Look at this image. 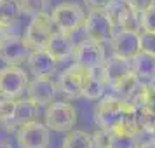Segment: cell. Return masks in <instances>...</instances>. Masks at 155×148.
I'll use <instances>...</instances> for the list:
<instances>
[{
  "label": "cell",
  "mask_w": 155,
  "mask_h": 148,
  "mask_svg": "<svg viewBox=\"0 0 155 148\" xmlns=\"http://www.w3.org/2000/svg\"><path fill=\"white\" fill-rule=\"evenodd\" d=\"M138 110L136 106L127 101L122 99L115 94L110 96H103L101 101L98 103L96 110H94V120L99 126V129H108L112 131V127L115 126V122L124 115V113H134Z\"/></svg>",
  "instance_id": "6da1fadb"
},
{
  "label": "cell",
  "mask_w": 155,
  "mask_h": 148,
  "mask_svg": "<svg viewBox=\"0 0 155 148\" xmlns=\"http://www.w3.org/2000/svg\"><path fill=\"white\" fill-rule=\"evenodd\" d=\"M115 26L117 23L108 9H91V12L87 14V19H85L84 31L89 38L105 44L113 40V37L117 33Z\"/></svg>",
  "instance_id": "7a4b0ae2"
},
{
  "label": "cell",
  "mask_w": 155,
  "mask_h": 148,
  "mask_svg": "<svg viewBox=\"0 0 155 148\" xmlns=\"http://www.w3.org/2000/svg\"><path fill=\"white\" fill-rule=\"evenodd\" d=\"M94 73L96 71H92L73 61V64L70 68H66L59 75V80H58L59 89L64 94H68L70 98H82L85 89H87V84H89V80L92 78Z\"/></svg>",
  "instance_id": "3957f363"
},
{
  "label": "cell",
  "mask_w": 155,
  "mask_h": 148,
  "mask_svg": "<svg viewBox=\"0 0 155 148\" xmlns=\"http://www.w3.org/2000/svg\"><path fill=\"white\" fill-rule=\"evenodd\" d=\"M51 16L56 23L58 30L70 33V35H75L80 28H84L85 19H87L84 9L77 4H71V2H64V4L56 5L52 9Z\"/></svg>",
  "instance_id": "277c9868"
},
{
  "label": "cell",
  "mask_w": 155,
  "mask_h": 148,
  "mask_svg": "<svg viewBox=\"0 0 155 148\" xmlns=\"http://www.w3.org/2000/svg\"><path fill=\"white\" fill-rule=\"evenodd\" d=\"M56 31L58 26L52 16L47 12H40L31 18L28 28H26V33H25V38L28 40L31 49H44Z\"/></svg>",
  "instance_id": "5b68a950"
},
{
  "label": "cell",
  "mask_w": 155,
  "mask_h": 148,
  "mask_svg": "<svg viewBox=\"0 0 155 148\" xmlns=\"http://www.w3.org/2000/svg\"><path fill=\"white\" fill-rule=\"evenodd\" d=\"M31 45L25 37H19L16 33H2V44H0V58L5 64H16L28 61L31 54Z\"/></svg>",
  "instance_id": "8992f818"
},
{
  "label": "cell",
  "mask_w": 155,
  "mask_h": 148,
  "mask_svg": "<svg viewBox=\"0 0 155 148\" xmlns=\"http://www.w3.org/2000/svg\"><path fill=\"white\" fill-rule=\"evenodd\" d=\"M77 122L75 108L64 101L51 103L45 110V126L56 133H70Z\"/></svg>",
  "instance_id": "52a82bcc"
},
{
  "label": "cell",
  "mask_w": 155,
  "mask_h": 148,
  "mask_svg": "<svg viewBox=\"0 0 155 148\" xmlns=\"http://www.w3.org/2000/svg\"><path fill=\"white\" fill-rule=\"evenodd\" d=\"M73 58H75V63L82 64V66H85V68H89L92 71H99L106 61L103 44L92 40L89 37H87V40L80 42L75 47Z\"/></svg>",
  "instance_id": "ba28073f"
},
{
  "label": "cell",
  "mask_w": 155,
  "mask_h": 148,
  "mask_svg": "<svg viewBox=\"0 0 155 148\" xmlns=\"http://www.w3.org/2000/svg\"><path fill=\"white\" fill-rule=\"evenodd\" d=\"M16 140H18L19 148H47L49 127L37 122V120L21 124L16 133Z\"/></svg>",
  "instance_id": "9c48e42d"
},
{
  "label": "cell",
  "mask_w": 155,
  "mask_h": 148,
  "mask_svg": "<svg viewBox=\"0 0 155 148\" xmlns=\"http://www.w3.org/2000/svg\"><path fill=\"white\" fill-rule=\"evenodd\" d=\"M30 85L28 75L16 64H7L0 71V92L2 98H18Z\"/></svg>",
  "instance_id": "30bf717a"
},
{
  "label": "cell",
  "mask_w": 155,
  "mask_h": 148,
  "mask_svg": "<svg viewBox=\"0 0 155 148\" xmlns=\"http://www.w3.org/2000/svg\"><path fill=\"white\" fill-rule=\"evenodd\" d=\"M113 54L133 61L136 54L141 51V37L138 31H129V30H120L115 33L112 40Z\"/></svg>",
  "instance_id": "8fae6325"
},
{
  "label": "cell",
  "mask_w": 155,
  "mask_h": 148,
  "mask_svg": "<svg viewBox=\"0 0 155 148\" xmlns=\"http://www.w3.org/2000/svg\"><path fill=\"white\" fill-rule=\"evenodd\" d=\"M58 91H61L59 84L51 77H35L28 85V98L40 106H49Z\"/></svg>",
  "instance_id": "7c38bea8"
},
{
  "label": "cell",
  "mask_w": 155,
  "mask_h": 148,
  "mask_svg": "<svg viewBox=\"0 0 155 148\" xmlns=\"http://www.w3.org/2000/svg\"><path fill=\"white\" fill-rule=\"evenodd\" d=\"M26 63H28L30 71L33 73V77H52V73L56 71L58 59L44 47V49L31 51Z\"/></svg>",
  "instance_id": "4fadbf2b"
},
{
  "label": "cell",
  "mask_w": 155,
  "mask_h": 148,
  "mask_svg": "<svg viewBox=\"0 0 155 148\" xmlns=\"http://www.w3.org/2000/svg\"><path fill=\"white\" fill-rule=\"evenodd\" d=\"M99 71H101V80L106 85H112L113 82L124 78L126 75H129L133 71V63L129 59L117 56V54H112L110 58H106L105 64Z\"/></svg>",
  "instance_id": "5bb4252c"
},
{
  "label": "cell",
  "mask_w": 155,
  "mask_h": 148,
  "mask_svg": "<svg viewBox=\"0 0 155 148\" xmlns=\"http://www.w3.org/2000/svg\"><path fill=\"white\" fill-rule=\"evenodd\" d=\"M75 47H77V44L73 42L71 35L70 33H64L61 30H58L56 33L51 37V40L47 42V45H45V49L49 51L58 61H63L66 58L73 56Z\"/></svg>",
  "instance_id": "9a60e30c"
},
{
  "label": "cell",
  "mask_w": 155,
  "mask_h": 148,
  "mask_svg": "<svg viewBox=\"0 0 155 148\" xmlns=\"http://www.w3.org/2000/svg\"><path fill=\"white\" fill-rule=\"evenodd\" d=\"M112 133L115 136H131V138H136L140 133H143L140 122H138V117H136V112L134 113H124L117 122L115 126L112 127Z\"/></svg>",
  "instance_id": "2e32d148"
},
{
  "label": "cell",
  "mask_w": 155,
  "mask_h": 148,
  "mask_svg": "<svg viewBox=\"0 0 155 148\" xmlns=\"http://www.w3.org/2000/svg\"><path fill=\"white\" fill-rule=\"evenodd\" d=\"M131 63H133V71L140 78L152 80L155 77V56L153 54H148L145 51H140Z\"/></svg>",
  "instance_id": "e0dca14e"
},
{
  "label": "cell",
  "mask_w": 155,
  "mask_h": 148,
  "mask_svg": "<svg viewBox=\"0 0 155 148\" xmlns=\"http://www.w3.org/2000/svg\"><path fill=\"white\" fill-rule=\"evenodd\" d=\"M0 12H2V31L7 28L23 14L19 0H0Z\"/></svg>",
  "instance_id": "ac0fdd59"
},
{
  "label": "cell",
  "mask_w": 155,
  "mask_h": 148,
  "mask_svg": "<svg viewBox=\"0 0 155 148\" xmlns=\"http://www.w3.org/2000/svg\"><path fill=\"white\" fill-rule=\"evenodd\" d=\"M140 77L134 73V71H131L129 75H126L124 78H120V80H117V82H113L110 87H112V92L115 94V96H119V98L122 99H127L131 94H133L136 89H138V85H140Z\"/></svg>",
  "instance_id": "d6986e66"
},
{
  "label": "cell",
  "mask_w": 155,
  "mask_h": 148,
  "mask_svg": "<svg viewBox=\"0 0 155 148\" xmlns=\"http://www.w3.org/2000/svg\"><path fill=\"white\" fill-rule=\"evenodd\" d=\"M38 106L35 101L31 99H25V101H18V108H16V117L14 122L16 124H26V122H31V120H37V115H38Z\"/></svg>",
  "instance_id": "ffe728a7"
},
{
  "label": "cell",
  "mask_w": 155,
  "mask_h": 148,
  "mask_svg": "<svg viewBox=\"0 0 155 148\" xmlns=\"http://www.w3.org/2000/svg\"><path fill=\"white\" fill-rule=\"evenodd\" d=\"M61 148H96V145H94V138L85 131H70Z\"/></svg>",
  "instance_id": "44dd1931"
},
{
  "label": "cell",
  "mask_w": 155,
  "mask_h": 148,
  "mask_svg": "<svg viewBox=\"0 0 155 148\" xmlns=\"http://www.w3.org/2000/svg\"><path fill=\"white\" fill-rule=\"evenodd\" d=\"M136 117L143 131H147L148 134L155 133V110H150L147 106H141L136 110Z\"/></svg>",
  "instance_id": "7402d4cb"
},
{
  "label": "cell",
  "mask_w": 155,
  "mask_h": 148,
  "mask_svg": "<svg viewBox=\"0 0 155 148\" xmlns=\"http://www.w3.org/2000/svg\"><path fill=\"white\" fill-rule=\"evenodd\" d=\"M105 82L101 80V77H98L96 73L92 75V78L89 80L87 84V89L84 92V98H89V99H98V98H103L105 96Z\"/></svg>",
  "instance_id": "603a6c76"
},
{
  "label": "cell",
  "mask_w": 155,
  "mask_h": 148,
  "mask_svg": "<svg viewBox=\"0 0 155 148\" xmlns=\"http://www.w3.org/2000/svg\"><path fill=\"white\" fill-rule=\"evenodd\" d=\"M16 108H18V103L14 101V98H2V103H0V119H2V124L14 122Z\"/></svg>",
  "instance_id": "cb8c5ba5"
},
{
  "label": "cell",
  "mask_w": 155,
  "mask_h": 148,
  "mask_svg": "<svg viewBox=\"0 0 155 148\" xmlns=\"http://www.w3.org/2000/svg\"><path fill=\"white\" fill-rule=\"evenodd\" d=\"M19 2H21L23 14H28L31 18L40 12H45L47 7V0H19Z\"/></svg>",
  "instance_id": "d4e9b609"
},
{
  "label": "cell",
  "mask_w": 155,
  "mask_h": 148,
  "mask_svg": "<svg viewBox=\"0 0 155 148\" xmlns=\"http://www.w3.org/2000/svg\"><path fill=\"white\" fill-rule=\"evenodd\" d=\"M94 138V145L96 148H112V141H113V134L108 129H99L92 134Z\"/></svg>",
  "instance_id": "484cf974"
},
{
  "label": "cell",
  "mask_w": 155,
  "mask_h": 148,
  "mask_svg": "<svg viewBox=\"0 0 155 148\" xmlns=\"http://www.w3.org/2000/svg\"><path fill=\"white\" fill-rule=\"evenodd\" d=\"M140 37H141V51L155 56V33L143 30V33H140Z\"/></svg>",
  "instance_id": "4316f807"
},
{
  "label": "cell",
  "mask_w": 155,
  "mask_h": 148,
  "mask_svg": "<svg viewBox=\"0 0 155 148\" xmlns=\"http://www.w3.org/2000/svg\"><path fill=\"white\" fill-rule=\"evenodd\" d=\"M141 26L145 31H153L155 33V5L145 12H141Z\"/></svg>",
  "instance_id": "83f0119b"
},
{
  "label": "cell",
  "mask_w": 155,
  "mask_h": 148,
  "mask_svg": "<svg viewBox=\"0 0 155 148\" xmlns=\"http://www.w3.org/2000/svg\"><path fill=\"white\" fill-rule=\"evenodd\" d=\"M112 148H140V146L136 145V138H131V136H115L113 134Z\"/></svg>",
  "instance_id": "f1b7e54d"
},
{
  "label": "cell",
  "mask_w": 155,
  "mask_h": 148,
  "mask_svg": "<svg viewBox=\"0 0 155 148\" xmlns=\"http://www.w3.org/2000/svg\"><path fill=\"white\" fill-rule=\"evenodd\" d=\"M127 2H129L138 12H145V11H148L150 7L155 5V0H127Z\"/></svg>",
  "instance_id": "f546056e"
},
{
  "label": "cell",
  "mask_w": 155,
  "mask_h": 148,
  "mask_svg": "<svg viewBox=\"0 0 155 148\" xmlns=\"http://www.w3.org/2000/svg\"><path fill=\"white\" fill-rule=\"evenodd\" d=\"M84 2L91 9H110V5L113 4V0H84Z\"/></svg>",
  "instance_id": "4dcf8cb0"
},
{
  "label": "cell",
  "mask_w": 155,
  "mask_h": 148,
  "mask_svg": "<svg viewBox=\"0 0 155 148\" xmlns=\"http://www.w3.org/2000/svg\"><path fill=\"white\" fill-rule=\"evenodd\" d=\"M140 148H155V141L152 140V141H148V143H143Z\"/></svg>",
  "instance_id": "1f68e13d"
},
{
  "label": "cell",
  "mask_w": 155,
  "mask_h": 148,
  "mask_svg": "<svg viewBox=\"0 0 155 148\" xmlns=\"http://www.w3.org/2000/svg\"><path fill=\"white\" fill-rule=\"evenodd\" d=\"M0 148H12V146L9 145L7 141H2V143H0Z\"/></svg>",
  "instance_id": "d6a6232c"
},
{
  "label": "cell",
  "mask_w": 155,
  "mask_h": 148,
  "mask_svg": "<svg viewBox=\"0 0 155 148\" xmlns=\"http://www.w3.org/2000/svg\"><path fill=\"white\" fill-rule=\"evenodd\" d=\"M152 140H153V141H155V133H153V134H152Z\"/></svg>",
  "instance_id": "836d02e7"
}]
</instances>
